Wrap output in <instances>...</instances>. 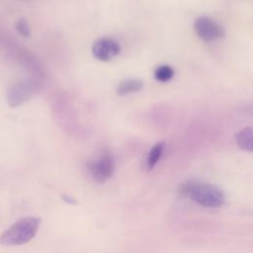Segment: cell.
<instances>
[{"instance_id":"1","label":"cell","mask_w":253,"mask_h":253,"mask_svg":"<svg viewBox=\"0 0 253 253\" xmlns=\"http://www.w3.org/2000/svg\"><path fill=\"white\" fill-rule=\"evenodd\" d=\"M179 193L196 204L210 209L220 208L225 203V195L221 189L212 184L187 181L181 184Z\"/></svg>"},{"instance_id":"2","label":"cell","mask_w":253,"mask_h":253,"mask_svg":"<svg viewBox=\"0 0 253 253\" xmlns=\"http://www.w3.org/2000/svg\"><path fill=\"white\" fill-rule=\"evenodd\" d=\"M40 224V217H21L0 235V243L6 246L26 244L36 236Z\"/></svg>"},{"instance_id":"3","label":"cell","mask_w":253,"mask_h":253,"mask_svg":"<svg viewBox=\"0 0 253 253\" xmlns=\"http://www.w3.org/2000/svg\"><path fill=\"white\" fill-rule=\"evenodd\" d=\"M92 178L98 183H105L112 178L115 172V161L111 154L104 153L90 161L87 165Z\"/></svg>"},{"instance_id":"4","label":"cell","mask_w":253,"mask_h":253,"mask_svg":"<svg viewBox=\"0 0 253 253\" xmlns=\"http://www.w3.org/2000/svg\"><path fill=\"white\" fill-rule=\"evenodd\" d=\"M38 89L37 82L29 79L15 83L7 91V102L10 107H17L29 100Z\"/></svg>"},{"instance_id":"5","label":"cell","mask_w":253,"mask_h":253,"mask_svg":"<svg viewBox=\"0 0 253 253\" xmlns=\"http://www.w3.org/2000/svg\"><path fill=\"white\" fill-rule=\"evenodd\" d=\"M194 30L200 39L208 42L221 39L224 36L223 28L214 20L206 16L196 19L194 23Z\"/></svg>"},{"instance_id":"6","label":"cell","mask_w":253,"mask_h":253,"mask_svg":"<svg viewBox=\"0 0 253 253\" xmlns=\"http://www.w3.org/2000/svg\"><path fill=\"white\" fill-rule=\"evenodd\" d=\"M120 43L109 37L98 39L92 45V54L101 61H109L119 55Z\"/></svg>"},{"instance_id":"7","label":"cell","mask_w":253,"mask_h":253,"mask_svg":"<svg viewBox=\"0 0 253 253\" xmlns=\"http://www.w3.org/2000/svg\"><path fill=\"white\" fill-rule=\"evenodd\" d=\"M143 82L137 78H127L120 82L117 87V94L124 96L129 93H134L142 89Z\"/></svg>"},{"instance_id":"8","label":"cell","mask_w":253,"mask_h":253,"mask_svg":"<svg viewBox=\"0 0 253 253\" xmlns=\"http://www.w3.org/2000/svg\"><path fill=\"white\" fill-rule=\"evenodd\" d=\"M252 128L251 127H244L241 130H239L238 132L235 133V140L237 145L243 149L246 150L248 152L252 151V146H253V142H252Z\"/></svg>"},{"instance_id":"9","label":"cell","mask_w":253,"mask_h":253,"mask_svg":"<svg viewBox=\"0 0 253 253\" xmlns=\"http://www.w3.org/2000/svg\"><path fill=\"white\" fill-rule=\"evenodd\" d=\"M164 142H157L155 143L149 150L147 157H146V167L148 170H151L154 168V166L157 164V162L160 160L163 150H164Z\"/></svg>"},{"instance_id":"10","label":"cell","mask_w":253,"mask_h":253,"mask_svg":"<svg viewBox=\"0 0 253 253\" xmlns=\"http://www.w3.org/2000/svg\"><path fill=\"white\" fill-rule=\"evenodd\" d=\"M174 76V69L167 64L158 66L154 70V78L159 82L170 81Z\"/></svg>"},{"instance_id":"11","label":"cell","mask_w":253,"mask_h":253,"mask_svg":"<svg viewBox=\"0 0 253 253\" xmlns=\"http://www.w3.org/2000/svg\"><path fill=\"white\" fill-rule=\"evenodd\" d=\"M17 32L24 38H29L31 36V28L28 21L24 18H21L16 23Z\"/></svg>"}]
</instances>
